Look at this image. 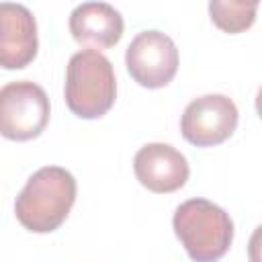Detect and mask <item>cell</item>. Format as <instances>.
Returning <instances> with one entry per match:
<instances>
[{"label": "cell", "mask_w": 262, "mask_h": 262, "mask_svg": "<svg viewBox=\"0 0 262 262\" xmlns=\"http://www.w3.org/2000/svg\"><path fill=\"white\" fill-rule=\"evenodd\" d=\"M63 96L68 108L80 119H100L117 98V78L113 63L96 49L76 51L66 68Z\"/></svg>", "instance_id": "2"}, {"label": "cell", "mask_w": 262, "mask_h": 262, "mask_svg": "<svg viewBox=\"0 0 262 262\" xmlns=\"http://www.w3.org/2000/svg\"><path fill=\"white\" fill-rule=\"evenodd\" d=\"M125 66L139 86L149 90L164 88L178 72L176 43L162 31H141L125 51Z\"/></svg>", "instance_id": "5"}, {"label": "cell", "mask_w": 262, "mask_h": 262, "mask_svg": "<svg viewBox=\"0 0 262 262\" xmlns=\"http://www.w3.org/2000/svg\"><path fill=\"white\" fill-rule=\"evenodd\" d=\"M74 41L90 45V49H108L123 37V16L106 2H82L70 12L68 20Z\"/></svg>", "instance_id": "9"}, {"label": "cell", "mask_w": 262, "mask_h": 262, "mask_svg": "<svg viewBox=\"0 0 262 262\" xmlns=\"http://www.w3.org/2000/svg\"><path fill=\"white\" fill-rule=\"evenodd\" d=\"M78 184L61 166H43L33 172L14 201L18 223L33 233L55 231L76 203Z\"/></svg>", "instance_id": "1"}, {"label": "cell", "mask_w": 262, "mask_h": 262, "mask_svg": "<svg viewBox=\"0 0 262 262\" xmlns=\"http://www.w3.org/2000/svg\"><path fill=\"white\" fill-rule=\"evenodd\" d=\"M39 49L37 20L25 4L0 2V68L23 70Z\"/></svg>", "instance_id": "8"}, {"label": "cell", "mask_w": 262, "mask_h": 262, "mask_svg": "<svg viewBox=\"0 0 262 262\" xmlns=\"http://www.w3.org/2000/svg\"><path fill=\"white\" fill-rule=\"evenodd\" d=\"M258 2H246V0H213L209 2V14L211 20L225 33L235 35L246 29H250L256 20Z\"/></svg>", "instance_id": "10"}, {"label": "cell", "mask_w": 262, "mask_h": 262, "mask_svg": "<svg viewBox=\"0 0 262 262\" xmlns=\"http://www.w3.org/2000/svg\"><path fill=\"white\" fill-rule=\"evenodd\" d=\"M133 172L141 186L151 192L166 194L186 184L190 168L184 154L176 147L154 141L137 149L133 158Z\"/></svg>", "instance_id": "7"}, {"label": "cell", "mask_w": 262, "mask_h": 262, "mask_svg": "<svg viewBox=\"0 0 262 262\" xmlns=\"http://www.w3.org/2000/svg\"><path fill=\"white\" fill-rule=\"evenodd\" d=\"M51 115L47 92L31 82L16 80L0 88V135L10 141H31L39 137Z\"/></svg>", "instance_id": "4"}, {"label": "cell", "mask_w": 262, "mask_h": 262, "mask_svg": "<svg viewBox=\"0 0 262 262\" xmlns=\"http://www.w3.org/2000/svg\"><path fill=\"white\" fill-rule=\"evenodd\" d=\"M237 106L225 94H203L190 100L180 119L182 137L196 147L227 141L237 127Z\"/></svg>", "instance_id": "6"}, {"label": "cell", "mask_w": 262, "mask_h": 262, "mask_svg": "<svg viewBox=\"0 0 262 262\" xmlns=\"http://www.w3.org/2000/svg\"><path fill=\"white\" fill-rule=\"evenodd\" d=\"M172 227L192 262H217L233 242L231 217L207 199L180 203L174 211Z\"/></svg>", "instance_id": "3"}]
</instances>
